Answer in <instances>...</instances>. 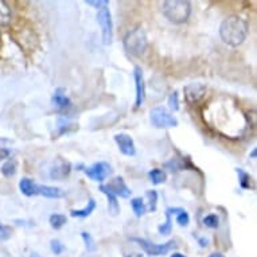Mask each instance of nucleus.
I'll use <instances>...</instances> for the list:
<instances>
[{
    "mask_svg": "<svg viewBox=\"0 0 257 257\" xmlns=\"http://www.w3.org/2000/svg\"><path fill=\"white\" fill-rule=\"evenodd\" d=\"M248 23L238 15H230L226 19H223L219 26V37L222 39V42L232 47L242 45L248 37Z\"/></svg>",
    "mask_w": 257,
    "mask_h": 257,
    "instance_id": "nucleus-1",
    "label": "nucleus"
},
{
    "mask_svg": "<svg viewBox=\"0 0 257 257\" xmlns=\"http://www.w3.org/2000/svg\"><path fill=\"white\" fill-rule=\"evenodd\" d=\"M162 13L174 25H182L189 21L191 15V5L187 0H167L162 6Z\"/></svg>",
    "mask_w": 257,
    "mask_h": 257,
    "instance_id": "nucleus-2",
    "label": "nucleus"
},
{
    "mask_svg": "<svg viewBox=\"0 0 257 257\" xmlns=\"http://www.w3.org/2000/svg\"><path fill=\"white\" fill-rule=\"evenodd\" d=\"M122 45H124L126 53H130L131 55L139 57L143 54L148 46L147 34L143 27H136V29L131 30L122 39Z\"/></svg>",
    "mask_w": 257,
    "mask_h": 257,
    "instance_id": "nucleus-3",
    "label": "nucleus"
},
{
    "mask_svg": "<svg viewBox=\"0 0 257 257\" xmlns=\"http://www.w3.org/2000/svg\"><path fill=\"white\" fill-rule=\"evenodd\" d=\"M150 121L155 128H175L178 126V120L163 106H155L150 110Z\"/></svg>",
    "mask_w": 257,
    "mask_h": 257,
    "instance_id": "nucleus-4",
    "label": "nucleus"
},
{
    "mask_svg": "<svg viewBox=\"0 0 257 257\" xmlns=\"http://www.w3.org/2000/svg\"><path fill=\"white\" fill-rule=\"evenodd\" d=\"M130 240L136 242V244H139L140 248L143 249L148 256L154 257L167 254L171 249L175 248V241L174 240L169 241V242H166V244H154L151 241L146 240V238H140V237H131Z\"/></svg>",
    "mask_w": 257,
    "mask_h": 257,
    "instance_id": "nucleus-5",
    "label": "nucleus"
},
{
    "mask_svg": "<svg viewBox=\"0 0 257 257\" xmlns=\"http://www.w3.org/2000/svg\"><path fill=\"white\" fill-rule=\"evenodd\" d=\"M97 22L98 25L101 26L102 42L104 45H110L113 41V23H112V15L108 7L98 10Z\"/></svg>",
    "mask_w": 257,
    "mask_h": 257,
    "instance_id": "nucleus-6",
    "label": "nucleus"
},
{
    "mask_svg": "<svg viewBox=\"0 0 257 257\" xmlns=\"http://www.w3.org/2000/svg\"><path fill=\"white\" fill-rule=\"evenodd\" d=\"M183 92H185V98L187 104L194 105V104H198L206 96L207 88L203 84L195 82V84H190L185 86Z\"/></svg>",
    "mask_w": 257,
    "mask_h": 257,
    "instance_id": "nucleus-7",
    "label": "nucleus"
},
{
    "mask_svg": "<svg viewBox=\"0 0 257 257\" xmlns=\"http://www.w3.org/2000/svg\"><path fill=\"white\" fill-rule=\"evenodd\" d=\"M110 166L106 163V162H97V163H94L90 167L84 170V173L88 175L92 181L94 182H104L106 179V177L110 174Z\"/></svg>",
    "mask_w": 257,
    "mask_h": 257,
    "instance_id": "nucleus-8",
    "label": "nucleus"
},
{
    "mask_svg": "<svg viewBox=\"0 0 257 257\" xmlns=\"http://www.w3.org/2000/svg\"><path fill=\"white\" fill-rule=\"evenodd\" d=\"M134 78H135V86H136V100L135 106L140 108L143 105L144 100H146V84H144V76L143 70L140 66H135L134 69Z\"/></svg>",
    "mask_w": 257,
    "mask_h": 257,
    "instance_id": "nucleus-9",
    "label": "nucleus"
},
{
    "mask_svg": "<svg viewBox=\"0 0 257 257\" xmlns=\"http://www.w3.org/2000/svg\"><path fill=\"white\" fill-rule=\"evenodd\" d=\"M114 142L117 144L118 150H120L122 155L134 156L136 154L134 139L128 134H117V135H114Z\"/></svg>",
    "mask_w": 257,
    "mask_h": 257,
    "instance_id": "nucleus-10",
    "label": "nucleus"
},
{
    "mask_svg": "<svg viewBox=\"0 0 257 257\" xmlns=\"http://www.w3.org/2000/svg\"><path fill=\"white\" fill-rule=\"evenodd\" d=\"M106 189L109 190L110 193L116 197H120V198H130L131 197V189L125 185V182L121 177H116L113 178L110 183H108Z\"/></svg>",
    "mask_w": 257,
    "mask_h": 257,
    "instance_id": "nucleus-11",
    "label": "nucleus"
},
{
    "mask_svg": "<svg viewBox=\"0 0 257 257\" xmlns=\"http://www.w3.org/2000/svg\"><path fill=\"white\" fill-rule=\"evenodd\" d=\"M51 102H53V105H54L55 108H58V109L61 110H66L72 106L70 98L63 93V89L61 88L55 90V93L53 94V98H51Z\"/></svg>",
    "mask_w": 257,
    "mask_h": 257,
    "instance_id": "nucleus-12",
    "label": "nucleus"
},
{
    "mask_svg": "<svg viewBox=\"0 0 257 257\" xmlns=\"http://www.w3.org/2000/svg\"><path fill=\"white\" fill-rule=\"evenodd\" d=\"M38 195H42L45 198L59 199L65 197V191L59 187H54V186L38 185Z\"/></svg>",
    "mask_w": 257,
    "mask_h": 257,
    "instance_id": "nucleus-13",
    "label": "nucleus"
},
{
    "mask_svg": "<svg viewBox=\"0 0 257 257\" xmlns=\"http://www.w3.org/2000/svg\"><path fill=\"white\" fill-rule=\"evenodd\" d=\"M70 170H72V166L68 162H59L58 165H55L53 169L50 170V178L51 179H63L66 178L70 174Z\"/></svg>",
    "mask_w": 257,
    "mask_h": 257,
    "instance_id": "nucleus-14",
    "label": "nucleus"
},
{
    "mask_svg": "<svg viewBox=\"0 0 257 257\" xmlns=\"http://www.w3.org/2000/svg\"><path fill=\"white\" fill-rule=\"evenodd\" d=\"M98 189H100V191H101L102 194H105L106 198H108V210H109L110 215H113V217L114 215H117L118 213H120V205H118L117 202V197L112 194L109 190L106 189L105 185H101Z\"/></svg>",
    "mask_w": 257,
    "mask_h": 257,
    "instance_id": "nucleus-15",
    "label": "nucleus"
},
{
    "mask_svg": "<svg viewBox=\"0 0 257 257\" xmlns=\"http://www.w3.org/2000/svg\"><path fill=\"white\" fill-rule=\"evenodd\" d=\"M19 190L22 191V194L26 195V197L38 195V185L34 183L30 178H22L19 181Z\"/></svg>",
    "mask_w": 257,
    "mask_h": 257,
    "instance_id": "nucleus-16",
    "label": "nucleus"
},
{
    "mask_svg": "<svg viewBox=\"0 0 257 257\" xmlns=\"http://www.w3.org/2000/svg\"><path fill=\"white\" fill-rule=\"evenodd\" d=\"M11 21H13V13H11L10 6L5 0H0V26L2 27L9 26Z\"/></svg>",
    "mask_w": 257,
    "mask_h": 257,
    "instance_id": "nucleus-17",
    "label": "nucleus"
},
{
    "mask_svg": "<svg viewBox=\"0 0 257 257\" xmlns=\"http://www.w3.org/2000/svg\"><path fill=\"white\" fill-rule=\"evenodd\" d=\"M94 209H96V201H94L93 198H90L84 209H80V210H72L70 211V215L74 217V218H76V217L77 218H86V217H89V215L92 214L93 211H94Z\"/></svg>",
    "mask_w": 257,
    "mask_h": 257,
    "instance_id": "nucleus-18",
    "label": "nucleus"
},
{
    "mask_svg": "<svg viewBox=\"0 0 257 257\" xmlns=\"http://www.w3.org/2000/svg\"><path fill=\"white\" fill-rule=\"evenodd\" d=\"M131 206L136 217H142V215L146 214V211H147V206H146L144 199L142 198V197H135V198H132Z\"/></svg>",
    "mask_w": 257,
    "mask_h": 257,
    "instance_id": "nucleus-19",
    "label": "nucleus"
},
{
    "mask_svg": "<svg viewBox=\"0 0 257 257\" xmlns=\"http://www.w3.org/2000/svg\"><path fill=\"white\" fill-rule=\"evenodd\" d=\"M148 177L151 179L152 185H162V183H165L166 179H167V175L163 170L160 169H152L150 173H148Z\"/></svg>",
    "mask_w": 257,
    "mask_h": 257,
    "instance_id": "nucleus-20",
    "label": "nucleus"
},
{
    "mask_svg": "<svg viewBox=\"0 0 257 257\" xmlns=\"http://www.w3.org/2000/svg\"><path fill=\"white\" fill-rule=\"evenodd\" d=\"M237 175H238V182H240V186L242 189L248 190V189H253L252 185V178L249 175L246 171H244L242 169H237Z\"/></svg>",
    "mask_w": 257,
    "mask_h": 257,
    "instance_id": "nucleus-21",
    "label": "nucleus"
},
{
    "mask_svg": "<svg viewBox=\"0 0 257 257\" xmlns=\"http://www.w3.org/2000/svg\"><path fill=\"white\" fill-rule=\"evenodd\" d=\"M171 230H173V218H171V213L167 209L166 210V222L158 226V232H159V234L167 236V234L171 233Z\"/></svg>",
    "mask_w": 257,
    "mask_h": 257,
    "instance_id": "nucleus-22",
    "label": "nucleus"
},
{
    "mask_svg": "<svg viewBox=\"0 0 257 257\" xmlns=\"http://www.w3.org/2000/svg\"><path fill=\"white\" fill-rule=\"evenodd\" d=\"M49 222H50V226L55 230H58L65 225V223L68 222V218H66V215L63 214H51L50 218H49Z\"/></svg>",
    "mask_w": 257,
    "mask_h": 257,
    "instance_id": "nucleus-23",
    "label": "nucleus"
},
{
    "mask_svg": "<svg viewBox=\"0 0 257 257\" xmlns=\"http://www.w3.org/2000/svg\"><path fill=\"white\" fill-rule=\"evenodd\" d=\"M2 174L7 178L14 177L17 174V163L14 160H7L5 165L2 166Z\"/></svg>",
    "mask_w": 257,
    "mask_h": 257,
    "instance_id": "nucleus-24",
    "label": "nucleus"
},
{
    "mask_svg": "<svg viewBox=\"0 0 257 257\" xmlns=\"http://www.w3.org/2000/svg\"><path fill=\"white\" fill-rule=\"evenodd\" d=\"M81 237H82V240H84V244L85 246H86V250H88V252H94V250L97 249L96 241L93 240V237L90 233L82 232L81 233Z\"/></svg>",
    "mask_w": 257,
    "mask_h": 257,
    "instance_id": "nucleus-25",
    "label": "nucleus"
},
{
    "mask_svg": "<svg viewBox=\"0 0 257 257\" xmlns=\"http://www.w3.org/2000/svg\"><path fill=\"white\" fill-rule=\"evenodd\" d=\"M202 222L206 228H210V229H217L219 226V218L217 214L205 215L202 219Z\"/></svg>",
    "mask_w": 257,
    "mask_h": 257,
    "instance_id": "nucleus-26",
    "label": "nucleus"
},
{
    "mask_svg": "<svg viewBox=\"0 0 257 257\" xmlns=\"http://www.w3.org/2000/svg\"><path fill=\"white\" fill-rule=\"evenodd\" d=\"M146 197L148 198V210L155 211L156 205H158V191L156 190H148L146 193Z\"/></svg>",
    "mask_w": 257,
    "mask_h": 257,
    "instance_id": "nucleus-27",
    "label": "nucleus"
},
{
    "mask_svg": "<svg viewBox=\"0 0 257 257\" xmlns=\"http://www.w3.org/2000/svg\"><path fill=\"white\" fill-rule=\"evenodd\" d=\"M190 222V215L189 213L185 210V209H182L179 207V210L177 213V223L179 226H187Z\"/></svg>",
    "mask_w": 257,
    "mask_h": 257,
    "instance_id": "nucleus-28",
    "label": "nucleus"
},
{
    "mask_svg": "<svg viewBox=\"0 0 257 257\" xmlns=\"http://www.w3.org/2000/svg\"><path fill=\"white\" fill-rule=\"evenodd\" d=\"M50 249L55 256H59V254H62V253L66 250V246H65V245H63L59 240H51Z\"/></svg>",
    "mask_w": 257,
    "mask_h": 257,
    "instance_id": "nucleus-29",
    "label": "nucleus"
},
{
    "mask_svg": "<svg viewBox=\"0 0 257 257\" xmlns=\"http://www.w3.org/2000/svg\"><path fill=\"white\" fill-rule=\"evenodd\" d=\"M169 105L170 109L173 110V112H178L179 110V94H178L177 90L169 96Z\"/></svg>",
    "mask_w": 257,
    "mask_h": 257,
    "instance_id": "nucleus-30",
    "label": "nucleus"
},
{
    "mask_svg": "<svg viewBox=\"0 0 257 257\" xmlns=\"http://www.w3.org/2000/svg\"><path fill=\"white\" fill-rule=\"evenodd\" d=\"M11 234H13V228H10L7 225H3L0 222V241L9 240Z\"/></svg>",
    "mask_w": 257,
    "mask_h": 257,
    "instance_id": "nucleus-31",
    "label": "nucleus"
},
{
    "mask_svg": "<svg viewBox=\"0 0 257 257\" xmlns=\"http://www.w3.org/2000/svg\"><path fill=\"white\" fill-rule=\"evenodd\" d=\"M88 6H92L94 9L101 10V9H106L108 5H109V2L108 0H86L85 2Z\"/></svg>",
    "mask_w": 257,
    "mask_h": 257,
    "instance_id": "nucleus-32",
    "label": "nucleus"
},
{
    "mask_svg": "<svg viewBox=\"0 0 257 257\" xmlns=\"http://www.w3.org/2000/svg\"><path fill=\"white\" fill-rule=\"evenodd\" d=\"M10 155H11V151H10V150L0 147V159H6V158H9Z\"/></svg>",
    "mask_w": 257,
    "mask_h": 257,
    "instance_id": "nucleus-33",
    "label": "nucleus"
},
{
    "mask_svg": "<svg viewBox=\"0 0 257 257\" xmlns=\"http://www.w3.org/2000/svg\"><path fill=\"white\" fill-rule=\"evenodd\" d=\"M198 242H199V245L202 246V248H206L207 244H209V240H207L206 237H201V238L198 240Z\"/></svg>",
    "mask_w": 257,
    "mask_h": 257,
    "instance_id": "nucleus-34",
    "label": "nucleus"
},
{
    "mask_svg": "<svg viewBox=\"0 0 257 257\" xmlns=\"http://www.w3.org/2000/svg\"><path fill=\"white\" fill-rule=\"evenodd\" d=\"M209 257H225V256H223L222 253L214 252V253H211V254H210V256H209Z\"/></svg>",
    "mask_w": 257,
    "mask_h": 257,
    "instance_id": "nucleus-35",
    "label": "nucleus"
},
{
    "mask_svg": "<svg viewBox=\"0 0 257 257\" xmlns=\"http://www.w3.org/2000/svg\"><path fill=\"white\" fill-rule=\"evenodd\" d=\"M170 257H186L185 254H182V253H178V252H175V253H173V254H171V256Z\"/></svg>",
    "mask_w": 257,
    "mask_h": 257,
    "instance_id": "nucleus-36",
    "label": "nucleus"
},
{
    "mask_svg": "<svg viewBox=\"0 0 257 257\" xmlns=\"http://www.w3.org/2000/svg\"><path fill=\"white\" fill-rule=\"evenodd\" d=\"M256 154H257V150H256V148H254V150H253V151L250 152V158H252V159H256Z\"/></svg>",
    "mask_w": 257,
    "mask_h": 257,
    "instance_id": "nucleus-37",
    "label": "nucleus"
},
{
    "mask_svg": "<svg viewBox=\"0 0 257 257\" xmlns=\"http://www.w3.org/2000/svg\"><path fill=\"white\" fill-rule=\"evenodd\" d=\"M29 257H41V256H39V253L33 252V253H30V256H29Z\"/></svg>",
    "mask_w": 257,
    "mask_h": 257,
    "instance_id": "nucleus-38",
    "label": "nucleus"
}]
</instances>
